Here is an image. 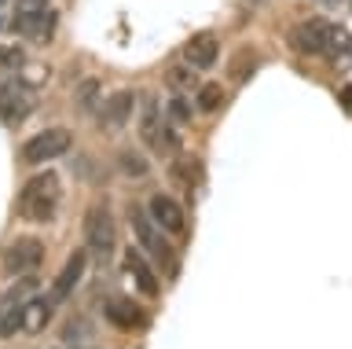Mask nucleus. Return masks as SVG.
I'll return each mask as SVG.
<instances>
[{"mask_svg": "<svg viewBox=\"0 0 352 349\" xmlns=\"http://www.w3.org/2000/svg\"><path fill=\"white\" fill-rule=\"evenodd\" d=\"M107 320L121 327V331H143L147 327V313L132 298H125V294H114V298H107Z\"/></svg>", "mask_w": 352, "mask_h": 349, "instance_id": "6e6552de", "label": "nucleus"}, {"mask_svg": "<svg viewBox=\"0 0 352 349\" xmlns=\"http://www.w3.org/2000/svg\"><path fill=\"white\" fill-rule=\"evenodd\" d=\"M338 100H341V107H345V111H352V85H345V89L338 92Z\"/></svg>", "mask_w": 352, "mask_h": 349, "instance_id": "cd10ccee", "label": "nucleus"}, {"mask_svg": "<svg viewBox=\"0 0 352 349\" xmlns=\"http://www.w3.org/2000/svg\"><path fill=\"white\" fill-rule=\"evenodd\" d=\"M151 217L165 228V232H184V210H180L176 199H169V195H154L151 199Z\"/></svg>", "mask_w": 352, "mask_h": 349, "instance_id": "f8f14e48", "label": "nucleus"}, {"mask_svg": "<svg viewBox=\"0 0 352 349\" xmlns=\"http://www.w3.org/2000/svg\"><path fill=\"white\" fill-rule=\"evenodd\" d=\"M85 338H92V324L70 320V324L63 327V342H85Z\"/></svg>", "mask_w": 352, "mask_h": 349, "instance_id": "5701e85b", "label": "nucleus"}, {"mask_svg": "<svg viewBox=\"0 0 352 349\" xmlns=\"http://www.w3.org/2000/svg\"><path fill=\"white\" fill-rule=\"evenodd\" d=\"M187 118H191V111H187V103L176 96V100L169 103V122H187Z\"/></svg>", "mask_w": 352, "mask_h": 349, "instance_id": "a878e982", "label": "nucleus"}, {"mask_svg": "<svg viewBox=\"0 0 352 349\" xmlns=\"http://www.w3.org/2000/svg\"><path fill=\"white\" fill-rule=\"evenodd\" d=\"M55 23H59V19H55V12H41V15L26 26V37L37 41V45H48L52 34H55Z\"/></svg>", "mask_w": 352, "mask_h": 349, "instance_id": "a211bd4d", "label": "nucleus"}, {"mask_svg": "<svg viewBox=\"0 0 352 349\" xmlns=\"http://www.w3.org/2000/svg\"><path fill=\"white\" fill-rule=\"evenodd\" d=\"M96 92H99V85H96V81L81 85V107H92V103H96Z\"/></svg>", "mask_w": 352, "mask_h": 349, "instance_id": "bb28decb", "label": "nucleus"}, {"mask_svg": "<svg viewBox=\"0 0 352 349\" xmlns=\"http://www.w3.org/2000/svg\"><path fill=\"white\" fill-rule=\"evenodd\" d=\"M125 268H129V276L136 279V287L143 290V294H158V279H154V272H151V265L143 261L136 250H125Z\"/></svg>", "mask_w": 352, "mask_h": 349, "instance_id": "4468645a", "label": "nucleus"}, {"mask_svg": "<svg viewBox=\"0 0 352 349\" xmlns=\"http://www.w3.org/2000/svg\"><path fill=\"white\" fill-rule=\"evenodd\" d=\"M143 140L158 151V155H173V151H180V136H176L173 122H162L158 114V103L147 100V107H143Z\"/></svg>", "mask_w": 352, "mask_h": 349, "instance_id": "7ed1b4c3", "label": "nucleus"}, {"mask_svg": "<svg viewBox=\"0 0 352 349\" xmlns=\"http://www.w3.org/2000/svg\"><path fill=\"white\" fill-rule=\"evenodd\" d=\"M85 261H88L85 250H74V254H70V261H66V268L59 272V279H55V287H52V298H55V302L70 298V290L77 287V279L85 276Z\"/></svg>", "mask_w": 352, "mask_h": 349, "instance_id": "9b49d317", "label": "nucleus"}, {"mask_svg": "<svg viewBox=\"0 0 352 349\" xmlns=\"http://www.w3.org/2000/svg\"><path fill=\"white\" fill-rule=\"evenodd\" d=\"M129 111H132V92H118V96L107 100V107L99 111V118H103L107 129H121L129 122Z\"/></svg>", "mask_w": 352, "mask_h": 349, "instance_id": "2eb2a0df", "label": "nucleus"}, {"mask_svg": "<svg viewBox=\"0 0 352 349\" xmlns=\"http://www.w3.org/2000/svg\"><path fill=\"white\" fill-rule=\"evenodd\" d=\"M173 177H187V184H198L202 180V169H198V162H176Z\"/></svg>", "mask_w": 352, "mask_h": 349, "instance_id": "393cba45", "label": "nucleus"}, {"mask_svg": "<svg viewBox=\"0 0 352 349\" xmlns=\"http://www.w3.org/2000/svg\"><path fill=\"white\" fill-rule=\"evenodd\" d=\"M220 100H224V89H220V85H206V89H198V111H217Z\"/></svg>", "mask_w": 352, "mask_h": 349, "instance_id": "412c9836", "label": "nucleus"}, {"mask_svg": "<svg viewBox=\"0 0 352 349\" xmlns=\"http://www.w3.org/2000/svg\"><path fill=\"white\" fill-rule=\"evenodd\" d=\"M118 169L125 173L129 180H143V177H147V173H151L147 158H143L140 151H132V147H125V151H121V155H118Z\"/></svg>", "mask_w": 352, "mask_h": 349, "instance_id": "dca6fc26", "label": "nucleus"}, {"mask_svg": "<svg viewBox=\"0 0 352 349\" xmlns=\"http://www.w3.org/2000/svg\"><path fill=\"white\" fill-rule=\"evenodd\" d=\"M55 210H59V177L55 173H41L33 177L19 195V213L33 224H48Z\"/></svg>", "mask_w": 352, "mask_h": 349, "instance_id": "f257e3e1", "label": "nucleus"}, {"mask_svg": "<svg viewBox=\"0 0 352 349\" xmlns=\"http://www.w3.org/2000/svg\"><path fill=\"white\" fill-rule=\"evenodd\" d=\"M349 8H352V0H349Z\"/></svg>", "mask_w": 352, "mask_h": 349, "instance_id": "7c9ffc66", "label": "nucleus"}, {"mask_svg": "<svg viewBox=\"0 0 352 349\" xmlns=\"http://www.w3.org/2000/svg\"><path fill=\"white\" fill-rule=\"evenodd\" d=\"M26 63V52L15 45H0V67H22Z\"/></svg>", "mask_w": 352, "mask_h": 349, "instance_id": "b1692460", "label": "nucleus"}, {"mask_svg": "<svg viewBox=\"0 0 352 349\" xmlns=\"http://www.w3.org/2000/svg\"><path fill=\"white\" fill-rule=\"evenodd\" d=\"M22 331V302L8 298L4 309H0V338H11Z\"/></svg>", "mask_w": 352, "mask_h": 349, "instance_id": "f3484780", "label": "nucleus"}, {"mask_svg": "<svg viewBox=\"0 0 352 349\" xmlns=\"http://www.w3.org/2000/svg\"><path fill=\"white\" fill-rule=\"evenodd\" d=\"M66 147H70V133H66V129H44V133H37L33 140H26V147H22V158L37 166V162L59 158Z\"/></svg>", "mask_w": 352, "mask_h": 349, "instance_id": "20e7f679", "label": "nucleus"}, {"mask_svg": "<svg viewBox=\"0 0 352 349\" xmlns=\"http://www.w3.org/2000/svg\"><path fill=\"white\" fill-rule=\"evenodd\" d=\"M217 56H220V45H217L213 34H195L184 45V63L191 70H209L217 63Z\"/></svg>", "mask_w": 352, "mask_h": 349, "instance_id": "1a4fd4ad", "label": "nucleus"}, {"mask_svg": "<svg viewBox=\"0 0 352 349\" xmlns=\"http://www.w3.org/2000/svg\"><path fill=\"white\" fill-rule=\"evenodd\" d=\"M0 4H8V0H0Z\"/></svg>", "mask_w": 352, "mask_h": 349, "instance_id": "c756f323", "label": "nucleus"}, {"mask_svg": "<svg viewBox=\"0 0 352 349\" xmlns=\"http://www.w3.org/2000/svg\"><path fill=\"white\" fill-rule=\"evenodd\" d=\"M44 257V246L37 239H15L8 250H4V272L8 276H26L30 268H37Z\"/></svg>", "mask_w": 352, "mask_h": 349, "instance_id": "423d86ee", "label": "nucleus"}, {"mask_svg": "<svg viewBox=\"0 0 352 349\" xmlns=\"http://www.w3.org/2000/svg\"><path fill=\"white\" fill-rule=\"evenodd\" d=\"M85 239H88V250L107 261L114 254V239H118V228H114V217H110L107 206H92V210L85 213Z\"/></svg>", "mask_w": 352, "mask_h": 349, "instance_id": "f03ea898", "label": "nucleus"}, {"mask_svg": "<svg viewBox=\"0 0 352 349\" xmlns=\"http://www.w3.org/2000/svg\"><path fill=\"white\" fill-rule=\"evenodd\" d=\"M165 81H169V89H195L191 67H173L169 74H165Z\"/></svg>", "mask_w": 352, "mask_h": 349, "instance_id": "4be33fe9", "label": "nucleus"}, {"mask_svg": "<svg viewBox=\"0 0 352 349\" xmlns=\"http://www.w3.org/2000/svg\"><path fill=\"white\" fill-rule=\"evenodd\" d=\"M30 107H33V100L19 89V85H0V122L19 125L22 118L30 114Z\"/></svg>", "mask_w": 352, "mask_h": 349, "instance_id": "9d476101", "label": "nucleus"}, {"mask_svg": "<svg viewBox=\"0 0 352 349\" xmlns=\"http://www.w3.org/2000/svg\"><path fill=\"white\" fill-rule=\"evenodd\" d=\"M330 26H334V23H327V19H305V23L290 34L294 48L305 52V56H323L327 41H330Z\"/></svg>", "mask_w": 352, "mask_h": 349, "instance_id": "0eeeda50", "label": "nucleus"}, {"mask_svg": "<svg viewBox=\"0 0 352 349\" xmlns=\"http://www.w3.org/2000/svg\"><path fill=\"white\" fill-rule=\"evenodd\" d=\"M52 320V302L48 298H30L22 302V331L26 335H41Z\"/></svg>", "mask_w": 352, "mask_h": 349, "instance_id": "ddd939ff", "label": "nucleus"}, {"mask_svg": "<svg viewBox=\"0 0 352 349\" xmlns=\"http://www.w3.org/2000/svg\"><path fill=\"white\" fill-rule=\"evenodd\" d=\"M246 4H261V0H246Z\"/></svg>", "mask_w": 352, "mask_h": 349, "instance_id": "c85d7f7f", "label": "nucleus"}, {"mask_svg": "<svg viewBox=\"0 0 352 349\" xmlns=\"http://www.w3.org/2000/svg\"><path fill=\"white\" fill-rule=\"evenodd\" d=\"M132 228H136L140 243L151 250V257L162 265L165 276H176V261H173V250H169V243H165V239H162L158 232H154V228H151L147 221H143V210H140V206H132Z\"/></svg>", "mask_w": 352, "mask_h": 349, "instance_id": "39448f33", "label": "nucleus"}, {"mask_svg": "<svg viewBox=\"0 0 352 349\" xmlns=\"http://www.w3.org/2000/svg\"><path fill=\"white\" fill-rule=\"evenodd\" d=\"M349 52H352V34H349V30L345 26H330V41H327V56H349Z\"/></svg>", "mask_w": 352, "mask_h": 349, "instance_id": "aec40b11", "label": "nucleus"}, {"mask_svg": "<svg viewBox=\"0 0 352 349\" xmlns=\"http://www.w3.org/2000/svg\"><path fill=\"white\" fill-rule=\"evenodd\" d=\"M41 12H48V4H44V0H19V8H15V30H19V34H26V26Z\"/></svg>", "mask_w": 352, "mask_h": 349, "instance_id": "6ab92c4d", "label": "nucleus"}]
</instances>
